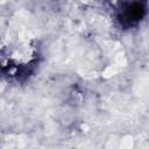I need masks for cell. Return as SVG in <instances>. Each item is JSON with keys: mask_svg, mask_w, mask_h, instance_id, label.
I'll use <instances>...</instances> for the list:
<instances>
[{"mask_svg": "<svg viewBox=\"0 0 149 149\" xmlns=\"http://www.w3.org/2000/svg\"><path fill=\"white\" fill-rule=\"evenodd\" d=\"M44 3H48V5H50V3H54V2H56L57 0H42Z\"/></svg>", "mask_w": 149, "mask_h": 149, "instance_id": "cell-1", "label": "cell"}]
</instances>
